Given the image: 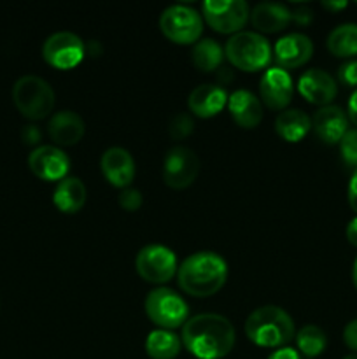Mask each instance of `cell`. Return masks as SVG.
I'll return each instance as SVG.
<instances>
[{"label": "cell", "instance_id": "obj_21", "mask_svg": "<svg viewBox=\"0 0 357 359\" xmlns=\"http://www.w3.org/2000/svg\"><path fill=\"white\" fill-rule=\"evenodd\" d=\"M84 119L74 111H59L48 123L49 137L58 146H74L84 137Z\"/></svg>", "mask_w": 357, "mask_h": 359}, {"label": "cell", "instance_id": "obj_9", "mask_svg": "<svg viewBox=\"0 0 357 359\" xmlns=\"http://www.w3.org/2000/svg\"><path fill=\"white\" fill-rule=\"evenodd\" d=\"M202 16L219 34H238L247 23L251 9L245 0H205Z\"/></svg>", "mask_w": 357, "mask_h": 359}, {"label": "cell", "instance_id": "obj_25", "mask_svg": "<svg viewBox=\"0 0 357 359\" xmlns=\"http://www.w3.org/2000/svg\"><path fill=\"white\" fill-rule=\"evenodd\" d=\"M329 53L350 60L357 55V23H342L332 28L326 41Z\"/></svg>", "mask_w": 357, "mask_h": 359}, {"label": "cell", "instance_id": "obj_18", "mask_svg": "<svg viewBox=\"0 0 357 359\" xmlns=\"http://www.w3.org/2000/svg\"><path fill=\"white\" fill-rule=\"evenodd\" d=\"M227 105V93L223 86L212 83H205L196 86L189 93L188 107L198 118H214Z\"/></svg>", "mask_w": 357, "mask_h": 359}, {"label": "cell", "instance_id": "obj_35", "mask_svg": "<svg viewBox=\"0 0 357 359\" xmlns=\"http://www.w3.org/2000/svg\"><path fill=\"white\" fill-rule=\"evenodd\" d=\"M268 359H301V354L293 347H280V349L273 351Z\"/></svg>", "mask_w": 357, "mask_h": 359}, {"label": "cell", "instance_id": "obj_4", "mask_svg": "<svg viewBox=\"0 0 357 359\" xmlns=\"http://www.w3.org/2000/svg\"><path fill=\"white\" fill-rule=\"evenodd\" d=\"M224 56L244 72H258L272 60V46L258 32H238L226 41Z\"/></svg>", "mask_w": 357, "mask_h": 359}, {"label": "cell", "instance_id": "obj_20", "mask_svg": "<svg viewBox=\"0 0 357 359\" xmlns=\"http://www.w3.org/2000/svg\"><path fill=\"white\" fill-rule=\"evenodd\" d=\"M290 21V9L280 2H259L251 11V23L258 34H276Z\"/></svg>", "mask_w": 357, "mask_h": 359}, {"label": "cell", "instance_id": "obj_37", "mask_svg": "<svg viewBox=\"0 0 357 359\" xmlns=\"http://www.w3.org/2000/svg\"><path fill=\"white\" fill-rule=\"evenodd\" d=\"M346 116H349V121H352L357 128V88L354 90V93L349 98V107H346Z\"/></svg>", "mask_w": 357, "mask_h": 359}, {"label": "cell", "instance_id": "obj_26", "mask_svg": "<svg viewBox=\"0 0 357 359\" xmlns=\"http://www.w3.org/2000/svg\"><path fill=\"white\" fill-rule=\"evenodd\" d=\"M224 58V48L214 39H200L191 51L192 65L202 72H212L217 70L223 63Z\"/></svg>", "mask_w": 357, "mask_h": 359}, {"label": "cell", "instance_id": "obj_32", "mask_svg": "<svg viewBox=\"0 0 357 359\" xmlns=\"http://www.w3.org/2000/svg\"><path fill=\"white\" fill-rule=\"evenodd\" d=\"M343 342L346 344L349 349L357 353V319H352L343 330Z\"/></svg>", "mask_w": 357, "mask_h": 359}, {"label": "cell", "instance_id": "obj_19", "mask_svg": "<svg viewBox=\"0 0 357 359\" xmlns=\"http://www.w3.org/2000/svg\"><path fill=\"white\" fill-rule=\"evenodd\" d=\"M227 109L241 128H255L262 119V104L252 91L237 90L227 95Z\"/></svg>", "mask_w": 357, "mask_h": 359}, {"label": "cell", "instance_id": "obj_28", "mask_svg": "<svg viewBox=\"0 0 357 359\" xmlns=\"http://www.w3.org/2000/svg\"><path fill=\"white\" fill-rule=\"evenodd\" d=\"M340 154L346 167L357 168V128H349L340 140Z\"/></svg>", "mask_w": 357, "mask_h": 359}, {"label": "cell", "instance_id": "obj_8", "mask_svg": "<svg viewBox=\"0 0 357 359\" xmlns=\"http://www.w3.org/2000/svg\"><path fill=\"white\" fill-rule=\"evenodd\" d=\"M136 273L149 284H167L177 276V256L161 244L144 245L135 258Z\"/></svg>", "mask_w": 357, "mask_h": 359}, {"label": "cell", "instance_id": "obj_11", "mask_svg": "<svg viewBox=\"0 0 357 359\" xmlns=\"http://www.w3.org/2000/svg\"><path fill=\"white\" fill-rule=\"evenodd\" d=\"M200 160L191 147L174 146L163 160V181L172 189H186L196 181Z\"/></svg>", "mask_w": 357, "mask_h": 359}, {"label": "cell", "instance_id": "obj_22", "mask_svg": "<svg viewBox=\"0 0 357 359\" xmlns=\"http://www.w3.org/2000/svg\"><path fill=\"white\" fill-rule=\"evenodd\" d=\"M52 202L56 209L65 214H76L86 203V186L79 177H69L56 184L55 193H52Z\"/></svg>", "mask_w": 357, "mask_h": 359}, {"label": "cell", "instance_id": "obj_41", "mask_svg": "<svg viewBox=\"0 0 357 359\" xmlns=\"http://www.w3.org/2000/svg\"><path fill=\"white\" fill-rule=\"evenodd\" d=\"M343 359H357V353H352V354H346Z\"/></svg>", "mask_w": 357, "mask_h": 359}, {"label": "cell", "instance_id": "obj_39", "mask_svg": "<svg viewBox=\"0 0 357 359\" xmlns=\"http://www.w3.org/2000/svg\"><path fill=\"white\" fill-rule=\"evenodd\" d=\"M322 6L329 11H340L345 9V7L349 6V2H345V0H342V2H322Z\"/></svg>", "mask_w": 357, "mask_h": 359}, {"label": "cell", "instance_id": "obj_10", "mask_svg": "<svg viewBox=\"0 0 357 359\" xmlns=\"http://www.w3.org/2000/svg\"><path fill=\"white\" fill-rule=\"evenodd\" d=\"M84 55H86V46L83 39L72 32H56L49 35L42 46V56L46 62L59 70H69L79 65Z\"/></svg>", "mask_w": 357, "mask_h": 359}, {"label": "cell", "instance_id": "obj_14", "mask_svg": "<svg viewBox=\"0 0 357 359\" xmlns=\"http://www.w3.org/2000/svg\"><path fill=\"white\" fill-rule=\"evenodd\" d=\"M314 55V42L308 35L300 32H290L276 41L273 48L276 67L280 69H298L304 65Z\"/></svg>", "mask_w": 357, "mask_h": 359}, {"label": "cell", "instance_id": "obj_17", "mask_svg": "<svg viewBox=\"0 0 357 359\" xmlns=\"http://www.w3.org/2000/svg\"><path fill=\"white\" fill-rule=\"evenodd\" d=\"M312 130L324 144H340L349 130V116L335 104L318 107L312 118Z\"/></svg>", "mask_w": 357, "mask_h": 359}, {"label": "cell", "instance_id": "obj_27", "mask_svg": "<svg viewBox=\"0 0 357 359\" xmlns=\"http://www.w3.org/2000/svg\"><path fill=\"white\" fill-rule=\"evenodd\" d=\"M298 353L304 358H317L328 347V335L322 328L315 325H307L296 332Z\"/></svg>", "mask_w": 357, "mask_h": 359}, {"label": "cell", "instance_id": "obj_38", "mask_svg": "<svg viewBox=\"0 0 357 359\" xmlns=\"http://www.w3.org/2000/svg\"><path fill=\"white\" fill-rule=\"evenodd\" d=\"M346 241L357 248V216L352 217L346 224Z\"/></svg>", "mask_w": 357, "mask_h": 359}, {"label": "cell", "instance_id": "obj_40", "mask_svg": "<svg viewBox=\"0 0 357 359\" xmlns=\"http://www.w3.org/2000/svg\"><path fill=\"white\" fill-rule=\"evenodd\" d=\"M352 280H354V286H356V290H357V258H356V262H354V266H352Z\"/></svg>", "mask_w": 357, "mask_h": 359}, {"label": "cell", "instance_id": "obj_5", "mask_svg": "<svg viewBox=\"0 0 357 359\" xmlns=\"http://www.w3.org/2000/svg\"><path fill=\"white\" fill-rule=\"evenodd\" d=\"M13 100L18 111L31 121L48 118L55 107V91L38 76H23L14 83Z\"/></svg>", "mask_w": 357, "mask_h": 359}, {"label": "cell", "instance_id": "obj_6", "mask_svg": "<svg viewBox=\"0 0 357 359\" xmlns=\"http://www.w3.org/2000/svg\"><path fill=\"white\" fill-rule=\"evenodd\" d=\"M146 314L158 328L175 330L189 319V307L184 298L170 287H156L146 297Z\"/></svg>", "mask_w": 357, "mask_h": 359}, {"label": "cell", "instance_id": "obj_29", "mask_svg": "<svg viewBox=\"0 0 357 359\" xmlns=\"http://www.w3.org/2000/svg\"><path fill=\"white\" fill-rule=\"evenodd\" d=\"M168 130H170V135L174 137V139H186V137L191 135L192 130H195V121H192V118L188 112H178V114L174 116V119L170 121Z\"/></svg>", "mask_w": 357, "mask_h": 359}, {"label": "cell", "instance_id": "obj_33", "mask_svg": "<svg viewBox=\"0 0 357 359\" xmlns=\"http://www.w3.org/2000/svg\"><path fill=\"white\" fill-rule=\"evenodd\" d=\"M290 20L296 21L298 25H308L314 20V11L308 6H298L290 11Z\"/></svg>", "mask_w": 357, "mask_h": 359}, {"label": "cell", "instance_id": "obj_23", "mask_svg": "<svg viewBox=\"0 0 357 359\" xmlns=\"http://www.w3.org/2000/svg\"><path fill=\"white\" fill-rule=\"evenodd\" d=\"M312 130V118L301 109H286L275 118V132L286 142H300Z\"/></svg>", "mask_w": 357, "mask_h": 359}, {"label": "cell", "instance_id": "obj_15", "mask_svg": "<svg viewBox=\"0 0 357 359\" xmlns=\"http://www.w3.org/2000/svg\"><path fill=\"white\" fill-rule=\"evenodd\" d=\"M298 90L310 104L326 107L335 100L336 93H338V84H336L335 77L326 70L308 69L300 76Z\"/></svg>", "mask_w": 357, "mask_h": 359}, {"label": "cell", "instance_id": "obj_31", "mask_svg": "<svg viewBox=\"0 0 357 359\" xmlns=\"http://www.w3.org/2000/svg\"><path fill=\"white\" fill-rule=\"evenodd\" d=\"M338 79L345 86L357 88V58H350L338 67Z\"/></svg>", "mask_w": 357, "mask_h": 359}, {"label": "cell", "instance_id": "obj_16", "mask_svg": "<svg viewBox=\"0 0 357 359\" xmlns=\"http://www.w3.org/2000/svg\"><path fill=\"white\" fill-rule=\"evenodd\" d=\"M100 168L104 177L115 188H130L135 179V160L125 147H108L100 160Z\"/></svg>", "mask_w": 357, "mask_h": 359}, {"label": "cell", "instance_id": "obj_3", "mask_svg": "<svg viewBox=\"0 0 357 359\" xmlns=\"http://www.w3.org/2000/svg\"><path fill=\"white\" fill-rule=\"evenodd\" d=\"M245 335L254 346L280 349L296 337V328L293 318L282 307L262 305L248 314L245 321Z\"/></svg>", "mask_w": 357, "mask_h": 359}, {"label": "cell", "instance_id": "obj_12", "mask_svg": "<svg viewBox=\"0 0 357 359\" xmlns=\"http://www.w3.org/2000/svg\"><path fill=\"white\" fill-rule=\"evenodd\" d=\"M28 167L42 181H62L69 174L70 160L58 146H38L28 156Z\"/></svg>", "mask_w": 357, "mask_h": 359}, {"label": "cell", "instance_id": "obj_13", "mask_svg": "<svg viewBox=\"0 0 357 359\" xmlns=\"http://www.w3.org/2000/svg\"><path fill=\"white\" fill-rule=\"evenodd\" d=\"M293 77L286 69L270 67L259 81V93L266 107L275 111H286L293 98Z\"/></svg>", "mask_w": 357, "mask_h": 359}, {"label": "cell", "instance_id": "obj_24", "mask_svg": "<svg viewBox=\"0 0 357 359\" xmlns=\"http://www.w3.org/2000/svg\"><path fill=\"white\" fill-rule=\"evenodd\" d=\"M181 349V337L175 335L170 330L156 328L146 339V354L150 359H175Z\"/></svg>", "mask_w": 357, "mask_h": 359}, {"label": "cell", "instance_id": "obj_2", "mask_svg": "<svg viewBox=\"0 0 357 359\" xmlns=\"http://www.w3.org/2000/svg\"><path fill=\"white\" fill-rule=\"evenodd\" d=\"M227 279V265L214 251H198L178 265L177 283L184 293L196 298L216 294Z\"/></svg>", "mask_w": 357, "mask_h": 359}, {"label": "cell", "instance_id": "obj_34", "mask_svg": "<svg viewBox=\"0 0 357 359\" xmlns=\"http://www.w3.org/2000/svg\"><path fill=\"white\" fill-rule=\"evenodd\" d=\"M346 196H349V205L352 207L354 212L357 214V168L354 170L352 177H350L349 191H346Z\"/></svg>", "mask_w": 357, "mask_h": 359}, {"label": "cell", "instance_id": "obj_36", "mask_svg": "<svg viewBox=\"0 0 357 359\" xmlns=\"http://www.w3.org/2000/svg\"><path fill=\"white\" fill-rule=\"evenodd\" d=\"M23 140L27 144H35V142H38V140H41V130L37 128V126H34V125H28V126H24V130H23Z\"/></svg>", "mask_w": 357, "mask_h": 359}, {"label": "cell", "instance_id": "obj_1", "mask_svg": "<svg viewBox=\"0 0 357 359\" xmlns=\"http://www.w3.org/2000/svg\"><path fill=\"white\" fill-rule=\"evenodd\" d=\"M182 346L198 359H223L237 342L233 323L220 314L192 316L182 326Z\"/></svg>", "mask_w": 357, "mask_h": 359}, {"label": "cell", "instance_id": "obj_30", "mask_svg": "<svg viewBox=\"0 0 357 359\" xmlns=\"http://www.w3.org/2000/svg\"><path fill=\"white\" fill-rule=\"evenodd\" d=\"M118 203L121 209L128 210V212H135L142 207V193L135 188H125L119 195Z\"/></svg>", "mask_w": 357, "mask_h": 359}, {"label": "cell", "instance_id": "obj_7", "mask_svg": "<svg viewBox=\"0 0 357 359\" xmlns=\"http://www.w3.org/2000/svg\"><path fill=\"white\" fill-rule=\"evenodd\" d=\"M160 30L168 41L175 44H196L202 37L203 16L195 7L174 4L161 13Z\"/></svg>", "mask_w": 357, "mask_h": 359}]
</instances>
